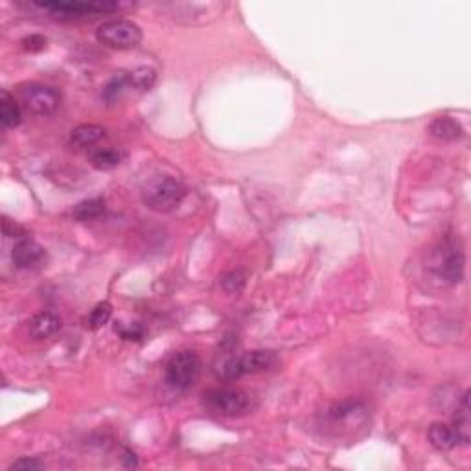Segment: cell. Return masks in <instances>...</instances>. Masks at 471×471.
<instances>
[{
	"label": "cell",
	"mask_w": 471,
	"mask_h": 471,
	"mask_svg": "<svg viewBox=\"0 0 471 471\" xmlns=\"http://www.w3.org/2000/svg\"><path fill=\"white\" fill-rule=\"evenodd\" d=\"M127 87H131V79H129V74H116L113 79H111L107 87L103 88V98L107 103H114L122 98L123 91Z\"/></svg>",
	"instance_id": "cell-18"
},
{
	"label": "cell",
	"mask_w": 471,
	"mask_h": 471,
	"mask_svg": "<svg viewBox=\"0 0 471 471\" xmlns=\"http://www.w3.org/2000/svg\"><path fill=\"white\" fill-rule=\"evenodd\" d=\"M2 225H4V236H6V238H17V240L24 238V228L19 227L17 223L11 221V219L4 218Z\"/></svg>",
	"instance_id": "cell-26"
},
{
	"label": "cell",
	"mask_w": 471,
	"mask_h": 471,
	"mask_svg": "<svg viewBox=\"0 0 471 471\" xmlns=\"http://www.w3.org/2000/svg\"><path fill=\"white\" fill-rule=\"evenodd\" d=\"M43 464L37 460V458H21L17 462H14L9 466V471H34V470H41Z\"/></svg>",
	"instance_id": "cell-25"
},
{
	"label": "cell",
	"mask_w": 471,
	"mask_h": 471,
	"mask_svg": "<svg viewBox=\"0 0 471 471\" xmlns=\"http://www.w3.org/2000/svg\"><path fill=\"white\" fill-rule=\"evenodd\" d=\"M429 133L438 140L453 142V140L462 138L464 129L462 126H460V122H457L455 118L440 116L437 118V120H432L431 126H429Z\"/></svg>",
	"instance_id": "cell-10"
},
{
	"label": "cell",
	"mask_w": 471,
	"mask_h": 471,
	"mask_svg": "<svg viewBox=\"0 0 471 471\" xmlns=\"http://www.w3.org/2000/svg\"><path fill=\"white\" fill-rule=\"evenodd\" d=\"M245 280H247L245 273H241V270H232V273H228L227 276H223L221 280L223 289L227 293H231V295L240 293L245 285Z\"/></svg>",
	"instance_id": "cell-21"
},
{
	"label": "cell",
	"mask_w": 471,
	"mask_h": 471,
	"mask_svg": "<svg viewBox=\"0 0 471 471\" xmlns=\"http://www.w3.org/2000/svg\"><path fill=\"white\" fill-rule=\"evenodd\" d=\"M116 333L123 337L126 340H142L146 335V330L140 324H123V323H116Z\"/></svg>",
	"instance_id": "cell-22"
},
{
	"label": "cell",
	"mask_w": 471,
	"mask_h": 471,
	"mask_svg": "<svg viewBox=\"0 0 471 471\" xmlns=\"http://www.w3.org/2000/svg\"><path fill=\"white\" fill-rule=\"evenodd\" d=\"M0 120L4 127H17L21 123V107L8 91L0 94Z\"/></svg>",
	"instance_id": "cell-15"
},
{
	"label": "cell",
	"mask_w": 471,
	"mask_h": 471,
	"mask_svg": "<svg viewBox=\"0 0 471 471\" xmlns=\"http://www.w3.org/2000/svg\"><path fill=\"white\" fill-rule=\"evenodd\" d=\"M61 328V320L59 317L50 311H44V313L35 315L30 323V335L34 339H46V337L54 335Z\"/></svg>",
	"instance_id": "cell-12"
},
{
	"label": "cell",
	"mask_w": 471,
	"mask_h": 471,
	"mask_svg": "<svg viewBox=\"0 0 471 471\" xmlns=\"http://www.w3.org/2000/svg\"><path fill=\"white\" fill-rule=\"evenodd\" d=\"M122 157L114 149H98L91 155V164L100 171H109L120 164Z\"/></svg>",
	"instance_id": "cell-17"
},
{
	"label": "cell",
	"mask_w": 471,
	"mask_h": 471,
	"mask_svg": "<svg viewBox=\"0 0 471 471\" xmlns=\"http://www.w3.org/2000/svg\"><path fill=\"white\" fill-rule=\"evenodd\" d=\"M105 136V129L101 126H94V123H85V126L76 127L72 135H70V142L76 148H88L100 142Z\"/></svg>",
	"instance_id": "cell-14"
},
{
	"label": "cell",
	"mask_w": 471,
	"mask_h": 471,
	"mask_svg": "<svg viewBox=\"0 0 471 471\" xmlns=\"http://www.w3.org/2000/svg\"><path fill=\"white\" fill-rule=\"evenodd\" d=\"M22 49L26 52H41L46 49V39L43 35H30L26 39H22Z\"/></svg>",
	"instance_id": "cell-24"
},
{
	"label": "cell",
	"mask_w": 471,
	"mask_h": 471,
	"mask_svg": "<svg viewBox=\"0 0 471 471\" xmlns=\"http://www.w3.org/2000/svg\"><path fill=\"white\" fill-rule=\"evenodd\" d=\"M429 440L440 451H450L458 444V437L455 429L447 425V423L440 422L432 423L431 427H429Z\"/></svg>",
	"instance_id": "cell-13"
},
{
	"label": "cell",
	"mask_w": 471,
	"mask_h": 471,
	"mask_svg": "<svg viewBox=\"0 0 471 471\" xmlns=\"http://www.w3.org/2000/svg\"><path fill=\"white\" fill-rule=\"evenodd\" d=\"M19 98L28 111L35 114H50L59 107L61 94L46 85H26L19 91Z\"/></svg>",
	"instance_id": "cell-7"
},
{
	"label": "cell",
	"mask_w": 471,
	"mask_h": 471,
	"mask_svg": "<svg viewBox=\"0 0 471 471\" xmlns=\"http://www.w3.org/2000/svg\"><path fill=\"white\" fill-rule=\"evenodd\" d=\"M35 6L44 9L50 17L59 19V21H74V19H83L88 15L111 14L120 9L118 2H81V0H52V2H35Z\"/></svg>",
	"instance_id": "cell-2"
},
{
	"label": "cell",
	"mask_w": 471,
	"mask_h": 471,
	"mask_svg": "<svg viewBox=\"0 0 471 471\" xmlns=\"http://www.w3.org/2000/svg\"><path fill=\"white\" fill-rule=\"evenodd\" d=\"M129 79H131L133 87L138 91H149L157 81V72L151 66H138L129 74Z\"/></svg>",
	"instance_id": "cell-19"
},
{
	"label": "cell",
	"mask_w": 471,
	"mask_h": 471,
	"mask_svg": "<svg viewBox=\"0 0 471 471\" xmlns=\"http://www.w3.org/2000/svg\"><path fill=\"white\" fill-rule=\"evenodd\" d=\"M276 365V353L270 350H253V352L238 355V375L256 374L269 370Z\"/></svg>",
	"instance_id": "cell-9"
},
{
	"label": "cell",
	"mask_w": 471,
	"mask_h": 471,
	"mask_svg": "<svg viewBox=\"0 0 471 471\" xmlns=\"http://www.w3.org/2000/svg\"><path fill=\"white\" fill-rule=\"evenodd\" d=\"M111 315H113V305L109 302H100V304L91 311V317H88V324H91L92 330H98L103 324L109 323Z\"/></svg>",
	"instance_id": "cell-20"
},
{
	"label": "cell",
	"mask_w": 471,
	"mask_h": 471,
	"mask_svg": "<svg viewBox=\"0 0 471 471\" xmlns=\"http://www.w3.org/2000/svg\"><path fill=\"white\" fill-rule=\"evenodd\" d=\"M453 429L457 432L458 442L467 444L471 432V412H470V392H464L462 400L457 405L453 418Z\"/></svg>",
	"instance_id": "cell-11"
},
{
	"label": "cell",
	"mask_w": 471,
	"mask_h": 471,
	"mask_svg": "<svg viewBox=\"0 0 471 471\" xmlns=\"http://www.w3.org/2000/svg\"><path fill=\"white\" fill-rule=\"evenodd\" d=\"M201 359L196 352H179L166 365V381L173 388H190L201 375Z\"/></svg>",
	"instance_id": "cell-6"
},
{
	"label": "cell",
	"mask_w": 471,
	"mask_h": 471,
	"mask_svg": "<svg viewBox=\"0 0 471 471\" xmlns=\"http://www.w3.org/2000/svg\"><path fill=\"white\" fill-rule=\"evenodd\" d=\"M96 39L103 46H109L114 50H129L138 46L142 41V30L138 24L126 19H116V21L103 22L96 30Z\"/></svg>",
	"instance_id": "cell-5"
},
{
	"label": "cell",
	"mask_w": 471,
	"mask_h": 471,
	"mask_svg": "<svg viewBox=\"0 0 471 471\" xmlns=\"http://www.w3.org/2000/svg\"><path fill=\"white\" fill-rule=\"evenodd\" d=\"M464 250L455 238H444L429 253L427 267L445 284H458L464 276Z\"/></svg>",
	"instance_id": "cell-1"
},
{
	"label": "cell",
	"mask_w": 471,
	"mask_h": 471,
	"mask_svg": "<svg viewBox=\"0 0 471 471\" xmlns=\"http://www.w3.org/2000/svg\"><path fill=\"white\" fill-rule=\"evenodd\" d=\"M186 197V188L173 177H158L144 188L142 199L155 212H171Z\"/></svg>",
	"instance_id": "cell-3"
},
{
	"label": "cell",
	"mask_w": 471,
	"mask_h": 471,
	"mask_svg": "<svg viewBox=\"0 0 471 471\" xmlns=\"http://www.w3.org/2000/svg\"><path fill=\"white\" fill-rule=\"evenodd\" d=\"M358 409H361V403L345 402V403H339V405L333 407L330 415H332V418H335V420H343L350 415H355V410Z\"/></svg>",
	"instance_id": "cell-23"
},
{
	"label": "cell",
	"mask_w": 471,
	"mask_h": 471,
	"mask_svg": "<svg viewBox=\"0 0 471 471\" xmlns=\"http://www.w3.org/2000/svg\"><path fill=\"white\" fill-rule=\"evenodd\" d=\"M105 212V201L96 197V199H85V201L78 203L72 210V216L79 221H92L98 219Z\"/></svg>",
	"instance_id": "cell-16"
},
{
	"label": "cell",
	"mask_w": 471,
	"mask_h": 471,
	"mask_svg": "<svg viewBox=\"0 0 471 471\" xmlns=\"http://www.w3.org/2000/svg\"><path fill=\"white\" fill-rule=\"evenodd\" d=\"M205 407L221 416H241L253 407V397L240 388H212L203 396Z\"/></svg>",
	"instance_id": "cell-4"
},
{
	"label": "cell",
	"mask_w": 471,
	"mask_h": 471,
	"mask_svg": "<svg viewBox=\"0 0 471 471\" xmlns=\"http://www.w3.org/2000/svg\"><path fill=\"white\" fill-rule=\"evenodd\" d=\"M11 258H14V263L19 269H35V267H39L41 263L44 262L46 250H44L37 241L28 240V238H21V240L15 243Z\"/></svg>",
	"instance_id": "cell-8"
}]
</instances>
